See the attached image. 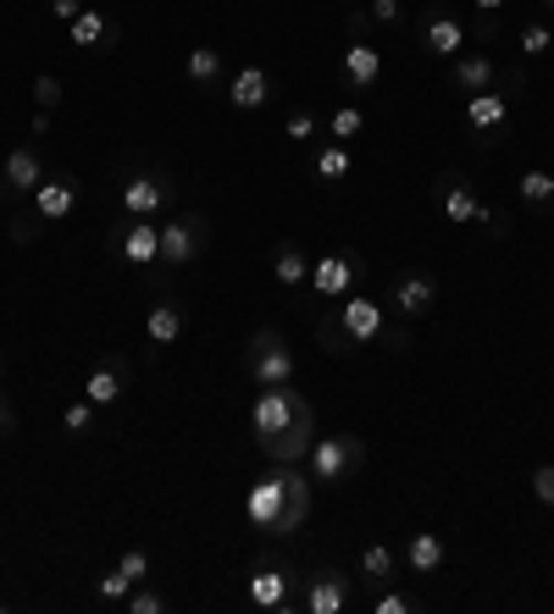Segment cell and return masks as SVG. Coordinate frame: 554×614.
<instances>
[{
	"label": "cell",
	"instance_id": "6da1fadb",
	"mask_svg": "<svg viewBox=\"0 0 554 614\" xmlns=\"http://www.w3.org/2000/svg\"><path fill=\"white\" fill-rule=\"evenodd\" d=\"M311 498H316V487L300 465H272L261 481L244 487V520L261 537H294L311 520Z\"/></svg>",
	"mask_w": 554,
	"mask_h": 614
},
{
	"label": "cell",
	"instance_id": "7a4b0ae2",
	"mask_svg": "<svg viewBox=\"0 0 554 614\" xmlns=\"http://www.w3.org/2000/svg\"><path fill=\"white\" fill-rule=\"evenodd\" d=\"M383 332H388V310L372 294H344L338 310H322V321H316L322 349L338 354V360H349L360 343H377Z\"/></svg>",
	"mask_w": 554,
	"mask_h": 614
},
{
	"label": "cell",
	"instance_id": "3957f363",
	"mask_svg": "<svg viewBox=\"0 0 554 614\" xmlns=\"http://www.w3.org/2000/svg\"><path fill=\"white\" fill-rule=\"evenodd\" d=\"M300 421H311V399L294 388V382H272V388H261L255 399H250V432H255V443L266 448V443H278L289 426H300Z\"/></svg>",
	"mask_w": 554,
	"mask_h": 614
},
{
	"label": "cell",
	"instance_id": "277c9868",
	"mask_svg": "<svg viewBox=\"0 0 554 614\" xmlns=\"http://www.w3.org/2000/svg\"><path fill=\"white\" fill-rule=\"evenodd\" d=\"M123 216H167L178 205V178L167 167H139L134 178H123V194H117Z\"/></svg>",
	"mask_w": 554,
	"mask_h": 614
},
{
	"label": "cell",
	"instance_id": "5b68a950",
	"mask_svg": "<svg viewBox=\"0 0 554 614\" xmlns=\"http://www.w3.org/2000/svg\"><path fill=\"white\" fill-rule=\"evenodd\" d=\"M360 459H366V443H360L355 432L316 437V443H311V454H305V465H311V481H316V487H338V481H349V476L360 470Z\"/></svg>",
	"mask_w": 554,
	"mask_h": 614
},
{
	"label": "cell",
	"instance_id": "8992f818",
	"mask_svg": "<svg viewBox=\"0 0 554 614\" xmlns=\"http://www.w3.org/2000/svg\"><path fill=\"white\" fill-rule=\"evenodd\" d=\"M294 581H300V570L289 559H255L244 575V597H250V608L283 614V608H294Z\"/></svg>",
	"mask_w": 554,
	"mask_h": 614
},
{
	"label": "cell",
	"instance_id": "52a82bcc",
	"mask_svg": "<svg viewBox=\"0 0 554 614\" xmlns=\"http://www.w3.org/2000/svg\"><path fill=\"white\" fill-rule=\"evenodd\" d=\"M244 371H250L261 388L294 382V349H289V338H283L278 327H261V332L250 338V349H244Z\"/></svg>",
	"mask_w": 554,
	"mask_h": 614
},
{
	"label": "cell",
	"instance_id": "ba28073f",
	"mask_svg": "<svg viewBox=\"0 0 554 614\" xmlns=\"http://www.w3.org/2000/svg\"><path fill=\"white\" fill-rule=\"evenodd\" d=\"M79 200H84V183H79L67 167H56V172H45L40 189L29 194V211H34L40 222H67V216L79 211Z\"/></svg>",
	"mask_w": 554,
	"mask_h": 614
},
{
	"label": "cell",
	"instance_id": "9c48e42d",
	"mask_svg": "<svg viewBox=\"0 0 554 614\" xmlns=\"http://www.w3.org/2000/svg\"><path fill=\"white\" fill-rule=\"evenodd\" d=\"M206 250V216L200 211H178L173 222H161V266H189Z\"/></svg>",
	"mask_w": 554,
	"mask_h": 614
},
{
	"label": "cell",
	"instance_id": "30bf717a",
	"mask_svg": "<svg viewBox=\"0 0 554 614\" xmlns=\"http://www.w3.org/2000/svg\"><path fill=\"white\" fill-rule=\"evenodd\" d=\"M360 272H366V261H360L355 250H333V255L311 261V288H316L327 305H338V299L360 283Z\"/></svg>",
	"mask_w": 554,
	"mask_h": 614
},
{
	"label": "cell",
	"instance_id": "8fae6325",
	"mask_svg": "<svg viewBox=\"0 0 554 614\" xmlns=\"http://www.w3.org/2000/svg\"><path fill=\"white\" fill-rule=\"evenodd\" d=\"M112 250L123 255V266H161V222L128 216V222L112 233Z\"/></svg>",
	"mask_w": 554,
	"mask_h": 614
},
{
	"label": "cell",
	"instance_id": "7c38bea8",
	"mask_svg": "<svg viewBox=\"0 0 554 614\" xmlns=\"http://www.w3.org/2000/svg\"><path fill=\"white\" fill-rule=\"evenodd\" d=\"M416 40H421V51H427V56H438V62H454V56L466 51L471 29H466V23H460L449 7H432V12L421 18V34H416Z\"/></svg>",
	"mask_w": 554,
	"mask_h": 614
},
{
	"label": "cell",
	"instance_id": "4fadbf2b",
	"mask_svg": "<svg viewBox=\"0 0 554 614\" xmlns=\"http://www.w3.org/2000/svg\"><path fill=\"white\" fill-rule=\"evenodd\" d=\"M45 172H51V167H45L40 145H12L7 167H0V200H23V194H34Z\"/></svg>",
	"mask_w": 554,
	"mask_h": 614
},
{
	"label": "cell",
	"instance_id": "5bb4252c",
	"mask_svg": "<svg viewBox=\"0 0 554 614\" xmlns=\"http://www.w3.org/2000/svg\"><path fill=\"white\" fill-rule=\"evenodd\" d=\"M377 78H383V51L349 34V45H344V56H338V84H344L349 95H360V89H377Z\"/></svg>",
	"mask_w": 554,
	"mask_h": 614
},
{
	"label": "cell",
	"instance_id": "9a60e30c",
	"mask_svg": "<svg viewBox=\"0 0 554 614\" xmlns=\"http://www.w3.org/2000/svg\"><path fill=\"white\" fill-rule=\"evenodd\" d=\"M466 128L477 134V145H493V139H504V128H510V100H504L499 89L466 95Z\"/></svg>",
	"mask_w": 554,
	"mask_h": 614
},
{
	"label": "cell",
	"instance_id": "2e32d148",
	"mask_svg": "<svg viewBox=\"0 0 554 614\" xmlns=\"http://www.w3.org/2000/svg\"><path fill=\"white\" fill-rule=\"evenodd\" d=\"M388 299H394V316L421 321V316H432V305H438V277H427V272H399L394 288H388Z\"/></svg>",
	"mask_w": 554,
	"mask_h": 614
},
{
	"label": "cell",
	"instance_id": "e0dca14e",
	"mask_svg": "<svg viewBox=\"0 0 554 614\" xmlns=\"http://www.w3.org/2000/svg\"><path fill=\"white\" fill-rule=\"evenodd\" d=\"M499 78H504V67H499L488 51H460V56L449 62V89H460V95L499 89Z\"/></svg>",
	"mask_w": 554,
	"mask_h": 614
},
{
	"label": "cell",
	"instance_id": "ac0fdd59",
	"mask_svg": "<svg viewBox=\"0 0 554 614\" xmlns=\"http://www.w3.org/2000/svg\"><path fill=\"white\" fill-rule=\"evenodd\" d=\"M432 200H438V211H443L449 222H477V211H482L477 183H471V178H460V172H438Z\"/></svg>",
	"mask_w": 554,
	"mask_h": 614
},
{
	"label": "cell",
	"instance_id": "d6986e66",
	"mask_svg": "<svg viewBox=\"0 0 554 614\" xmlns=\"http://www.w3.org/2000/svg\"><path fill=\"white\" fill-rule=\"evenodd\" d=\"M300 608L305 614H344L349 608V575L344 570H316L311 581H305V597H300Z\"/></svg>",
	"mask_w": 554,
	"mask_h": 614
},
{
	"label": "cell",
	"instance_id": "ffe728a7",
	"mask_svg": "<svg viewBox=\"0 0 554 614\" xmlns=\"http://www.w3.org/2000/svg\"><path fill=\"white\" fill-rule=\"evenodd\" d=\"M67 40H73L79 51H117L123 29H117V18H106L101 7H84V12L67 23Z\"/></svg>",
	"mask_w": 554,
	"mask_h": 614
},
{
	"label": "cell",
	"instance_id": "44dd1931",
	"mask_svg": "<svg viewBox=\"0 0 554 614\" xmlns=\"http://www.w3.org/2000/svg\"><path fill=\"white\" fill-rule=\"evenodd\" d=\"M184 327H189V310H184L178 299H156V305L145 310V338H150L156 349H173V343L184 338Z\"/></svg>",
	"mask_w": 554,
	"mask_h": 614
},
{
	"label": "cell",
	"instance_id": "7402d4cb",
	"mask_svg": "<svg viewBox=\"0 0 554 614\" xmlns=\"http://www.w3.org/2000/svg\"><path fill=\"white\" fill-rule=\"evenodd\" d=\"M399 559H405L416 575H438V570L449 564V542H443L438 531H410L405 548H399Z\"/></svg>",
	"mask_w": 554,
	"mask_h": 614
},
{
	"label": "cell",
	"instance_id": "603a6c76",
	"mask_svg": "<svg viewBox=\"0 0 554 614\" xmlns=\"http://www.w3.org/2000/svg\"><path fill=\"white\" fill-rule=\"evenodd\" d=\"M272 100V73L266 67H239L233 84H228V106L233 112H261Z\"/></svg>",
	"mask_w": 554,
	"mask_h": 614
},
{
	"label": "cell",
	"instance_id": "cb8c5ba5",
	"mask_svg": "<svg viewBox=\"0 0 554 614\" xmlns=\"http://www.w3.org/2000/svg\"><path fill=\"white\" fill-rule=\"evenodd\" d=\"M305 167H311L316 183H344V178L355 172V156H349V145H338V139H316Z\"/></svg>",
	"mask_w": 554,
	"mask_h": 614
},
{
	"label": "cell",
	"instance_id": "d4e9b609",
	"mask_svg": "<svg viewBox=\"0 0 554 614\" xmlns=\"http://www.w3.org/2000/svg\"><path fill=\"white\" fill-rule=\"evenodd\" d=\"M123 393H128V371H123V360H112V354H106V360L90 371V382H84V399H90L95 410H112Z\"/></svg>",
	"mask_w": 554,
	"mask_h": 614
},
{
	"label": "cell",
	"instance_id": "484cf974",
	"mask_svg": "<svg viewBox=\"0 0 554 614\" xmlns=\"http://www.w3.org/2000/svg\"><path fill=\"white\" fill-rule=\"evenodd\" d=\"M184 78H189L195 89H222V78H228L222 51H217V45H189V56H184Z\"/></svg>",
	"mask_w": 554,
	"mask_h": 614
},
{
	"label": "cell",
	"instance_id": "4316f807",
	"mask_svg": "<svg viewBox=\"0 0 554 614\" xmlns=\"http://www.w3.org/2000/svg\"><path fill=\"white\" fill-rule=\"evenodd\" d=\"M311 443H316V415H311V421H300V426H289V432H283L278 443H266L261 454H266L272 465H305Z\"/></svg>",
	"mask_w": 554,
	"mask_h": 614
},
{
	"label": "cell",
	"instance_id": "83f0119b",
	"mask_svg": "<svg viewBox=\"0 0 554 614\" xmlns=\"http://www.w3.org/2000/svg\"><path fill=\"white\" fill-rule=\"evenodd\" d=\"M272 277H278L283 288H300V283H311V255H305L294 239H283V244L272 250Z\"/></svg>",
	"mask_w": 554,
	"mask_h": 614
},
{
	"label": "cell",
	"instance_id": "f1b7e54d",
	"mask_svg": "<svg viewBox=\"0 0 554 614\" xmlns=\"http://www.w3.org/2000/svg\"><path fill=\"white\" fill-rule=\"evenodd\" d=\"M355 564H360V575H366L372 586H388V581L399 575V564H405V559H399V553H394L388 542H366Z\"/></svg>",
	"mask_w": 554,
	"mask_h": 614
},
{
	"label": "cell",
	"instance_id": "f546056e",
	"mask_svg": "<svg viewBox=\"0 0 554 614\" xmlns=\"http://www.w3.org/2000/svg\"><path fill=\"white\" fill-rule=\"evenodd\" d=\"M316 134H322V117H316V106H294L289 117H283V139L289 145H316Z\"/></svg>",
	"mask_w": 554,
	"mask_h": 614
},
{
	"label": "cell",
	"instance_id": "4dcf8cb0",
	"mask_svg": "<svg viewBox=\"0 0 554 614\" xmlns=\"http://www.w3.org/2000/svg\"><path fill=\"white\" fill-rule=\"evenodd\" d=\"M366 134V112L360 106H338L333 117H327V139H338V145H355Z\"/></svg>",
	"mask_w": 554,
	"mask_h": 614
},
{
	"label": "cell",
	"instance_id": "1f68e13d",
	"mask_svg": "<svg viewBox=\"0 0 554 614\" xmlns=\"http://www.w3.org/2000/svg\"><path fill=\"white\" fill-rule=\"evenodd\" d=\"M515 194H521L526 205H554V178L532 167V172H521V178H515Z\"/></svg>",
	"mask_w": 554,
	"mask_h": 614
},
{
	"label": "cell",
	"instance_id": "d6a6232c",
	"mask_svg": "<svg viewBox=\"0 0 554 614\" xmlns=\"http://www.w3.org/2000/svg\"><path fill=\"white\" fill-rule=\"evenodd\" d=\"M123 608H128V614H167V597H161L150 581H139V586L123 597Z\"/></svg>",
	"mask_w": 554,
	"mask_h": 614
},
{
	"label": "cell",
	"instance_id": "836d02e7",
	"mask_svg": "<svg viewBox=\"0 0 554 614\" xmlns=\"http://www.w3.org/2000/svg\"><path fill=\"white\" fill-rule=\"evenodd\" d=\"M515 51H521V56H548V51H554V34H548L543 23H526V29L515 34Z\"/></svg>",
	"mask_w": 554,
	"mask_h": 614
},
{
	"label": "cell",
	"instance_id": "e575fe53",
	"mask_svg": "<svg viewBox=\"0 0 554 614\" xmlns=\"http://www.w3.org/2000/svg\"><path fill=\"white\" fill-rule=\"evenodd\" d=\"M399 18H405V0H366V23H377V29H399Z\"/></svg>",
	"mask_w": 554,
	"mask_h": 614
},
{
	"label": "cell",
	"instance_id": "d590c367",
	"mask_svg": "<svg viewBox=\"0 0 554 614\" xmlns=\"http://www.w3.org/2000/svg\"><path fill=\"white\" fill-rule=\"evenodd\" d=\"M62 95H67V89H62V78H56V73H40V78H34V106H40V112H56V106H62Z\"/></svg>",
	"mask_w": 554,
	"mask_h": 614
},
{
	"label": "cell",
	"instance_id": "8d00e7d4",
	"mask_svg": "<svg viewBox=\"0 0 554 614\" xmlns=\"http://www.w3.org/2000/svg\"><path fill=\"white\" fill-rule=\"evenodd\" d=\"M95 592H101V603H123V597L134 592V581H128L123 570H106V575L95 581Z\"/></svg>",
	"mask_w": 554,
	"mask_h": 614
},
{
	"label": "cell",
	"instance_id": "74e56055",
	"mask_svg": "<svg viewBox=\"0 0 554 614\" xmlns=\"http://www.w3.org/2000/svg\"><path fill=\"white\" fill-rule=\"evenodd\" d=\"M117 570H123V575L139 586V581H150V553H145V548H128V553L117 559Z\"/></svg>",
	"mask_w": 554,
	"mask_h": 614
},
{
	"label": "cell",
	"instance_id": "f35d334b",
	"mask_svg": "<svg viewBox=\"0 0 554 614\" xmlns=\"http://www.w3.org/2000/svg\"><path fill=\"white\" fill-rule=\"evenodd\" d=\"M477 227H482L488 239H510V216H504V211H493L488 200H482V211H477Z\"/></svg>",
	"mask_w": 554,
	"mask_h": 614
},
{
	"label": "cell",
	"instance_id": "ab89813d",
	"mask_svg": "<svg viewBox=\"0 0 554 614\" xmlns=\"http://www.w3.org/2000/svg\"><path fill=\"white\" fill-rule=\"evenodd\" d=\"M90 421H95V404H90V399L67 404V415H62V426H67L73 437H84V432H90Z\"/></svg>",
	"mask_w": 554,
	"mask_h": 614
},
{
	"label": "cell",
	"instance_id": "60d3db41",
	"mask_svg": "<svg viewBox=\"0 0 554 614\" xmlns=\"http://www.w3.org/2000/svg\"><path fill=\"white\" fill-rule=\"evenodd\" d=\"M410 608H416V603H410V597H405V592H394V586H388V592H377V597H372V614H410Z\"/></svg>",
	"mask_w": 554,
	"mask_h": 614
},
{
	"label": "cell",
	"instance_id": "b9f144b4",
	"mask_svg": "<svg viewBox=\"0 0 554 614\" xmlns=\"http://www.w3.org/2000/svg\"><path fill=\"white\" fill-rule=\"evenodd\" d=\"M532 498H537L543 509H554V465H537V470H532Z\"/></svg>",
	"mask_w": 554,
	"mask_h": 614
},
{
	"label": "cell",
	"instance_id": "7bdbcfd3",
	"mask_svg": "<svg viewBox=\"0 0 554 614\" xmlns=\"http://www.w3.org/2000/svg\"><path fill=\"white\" fill-rule=\"evenodd\" d=\"M84 7H90V0H45V12H51L56 23H73V18H79Z\"/></svg>",
	"mask_w": 554,
	"mask_h": 614
},
{
	"label": "cell",
	"instance_id": "ee69618b",
	"mask_svg": "<svg viewBox=\"0 0 554 614\" xmlns=\"http://www.w3.org/2000/svg\"><path fill=\"white\" fill-rule=\"evenodd\" d=\"M12 426H18V410H12V399H7V393H0V437H7Z\"/></svg>",
	"mask_w": 554,
	"mask_h": 614
},
{
	"label": "cell",
	"instance_id": "f6af8a7d",
	"mask_svg": "<svg viewBox=\"0 0 554 614\" xmlns=\"http://www.w3.org/2000/svg\"><path fill=\"white\" fill-rule=\"evenodd\" d=\"M471 7H477V18H499V12L510 7V0H471Z\"/></svg>",
	"mask_w": 554,
	"mask_h": 614
},
{
	"label": "cell",
	"instance_id": "bcb514c9",
	"mask_svg": "<svg viewBox=\"0 0 554 614\" xmlns=\"http://www.w3.org/2000/svg\"><path fill=\"white\" fill-rule=\"evenodd\" d=\"M29 134H34V139H45V134H51V112H34V123H29Z\"/></svg>",
	"mask_w": 554,
	"mask_h": 614
},
{
	"label": "cell",
	"instance_id": "7dc6e473",
	"mask_svg": "<svg viewBox=\"0 0 554 614\" xmlns=\"http://www.w3.org/2000/svg\"><path fill=\"white\" fill-rule=\"evenodd\" d=\"M0 382H7V360H0Z\"/></svg>",
	"mask_w": 554,
	"mask_h": 614
},
{
	"label": "cell",
	"instance_id": "c3c4849f",
	"mask_svg": "<svg viewBox=\"0 0 554 614\" xmlns=\"http://www.w3.org/2000/svg\"><path fill=\"white\" fill-rule=\"evenodd\" d=\"M543 7H548V12H554V0H543Z\"/></svg>",
	"mask_w": 554,
	"mask_h": 614
}]
</instances>
